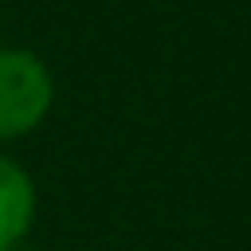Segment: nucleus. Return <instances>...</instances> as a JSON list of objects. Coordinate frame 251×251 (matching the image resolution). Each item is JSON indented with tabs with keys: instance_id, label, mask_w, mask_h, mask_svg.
I'll return each instance as SVG.
<instances>
[{
	"instance_id": "nucleus-2",
	"label": "nucleus",
	"mask_w": 251,
	"mask_h": 251,
	"mask_svg": "<svg viewBox=\"0 0 251 251\" xmlns=\"http://www.w3.org/2000/svg\"><path fill=\"white\" fill-rule=\"evenodd\" d=\"M35 224V180L27 169L0 153V251L24 247Z\"/></svg>"
},
{
	"instance_id": "nucleus-1",
	"label": "nucleus",
	"mask_w": 251,
	"mask_h": 251,
	"mask_svg": "<svg viewBox=\"0 0 251 251\" xmlns=\"http://www.w3.org/2000/svg\"><path fill=\"white\" fill-rule=\"evenodd\" d=\"M51 106V67L27 47H0V141H16L39 129Z\"/></svg>"
},
{
	"instance_id": "nucleus-3",
	"label": "nucleus",
	"mask_w": 251,
	"mask_h": 251,
	"mask_svg": "<svg viewBox=\"0 0 251 251\" xmlns=\"http://www.w3.org/2000/svg\"><path fill=\"white\" fill-rule=\"evenodd\" d=\"M16 251H31V247H16Z\"/></svg>"
}]
</instances>
